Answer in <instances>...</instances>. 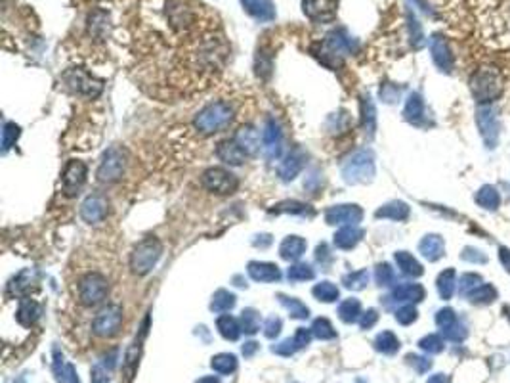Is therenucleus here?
Returning <instances> with one entry per match:
<instances>
[{"label": "nucleus", "mask_w": 510, "mask_h": 383, "mask_svg": "<svg viewBox=\"0 0 510 383\" xmlns=\"http://www.w3.org/2000/svg\"><path fill=\"white\" fill-rule=\"evenodd\" d=\"M231 119H233V108H231L230 104H226V102H213V104L205 106L195 115L193 125H195L199 133L208 136V134L220 133L222 129H226L231 123Z\"/></svg>", "instance_id": "obj_1"}, {"label": "nucleus", "mask_w": 510, "mask_h": 383, "mask_svg": "<svg viewBox=\"0 0 510 383\" xmlns=\"http://www.w3.org/2000/svg\"><path fill=\"white\" fill-rule=\"evenodd\" d=\"M163 255V245L157 238H146L141 240L130 255V268L134 274L146 276L149 274L153 267L159 263Z\"/></svg>", "instance_id": "obj_2"}, {"label": "nucleus", "mask_w": 510, "mask_h": 383, "mask_svg": "<svg viewBox=\"0 0 510 383\" xmlns=\"http://www.w3.org/2000/svg\"><path fill=\"white\" fill-rule=\"evenodd\" d=\"M373 175H375V163H373L371 151H355L342 165V176L348 184L369 183Z\"/></svg>", "instance_id": "obj_3"}, {"label": "nucleus", "mask_w": 510, "mask_h": 383, "mask_svg": "<svg viewBox=\"0 0 510 383\" xmlns=\"http://www.w3.org/2000/svg\"><path fill=\"white\" fill-rule=\"evenodd\" d=\"M126 163H128V153L123 148H109L104 153V158L99 161L98 167V180L104 184H113L121 180L126 171Z\"/></svg>", "instance_id": "obj_4"}, {"label": "nucleus", "mask_w": 510, "mask_h": 383, "mask_svg": "<svg viewBox=\"0 0 510 383\" xmlns=\"http://www.w3.org/2000/svg\"><path fill=\"white\" fill-rule=\"evenodd\" d=\"M355 48H357V42H355L354 37H350L346 29H335L325 37V41L321 42L320 54H323L325 64H327V58H333L338 64L342 56L352 54V52H355Z\"/></svg>", "instance_id": "obj_5"}, {"label": "nucleus", "mask_w": 510, "mask_h": 383, "mask_svg": "<svg viewBox=\"0 0 510 383\" xmlns=\"http://www.w3.org/2000/svg\"><path fill=\"white\" fill-rule=\"evenodd\" d=\"M107 293H109L107 278L98 274V272L86 274L79 283V297H81V303L86 307H96L99 303H104Z\"/></svg>", "instance_id": "obj_6"}, {"label": "nucleus", "mask_w": 510, "mask_h": 383, "mask_svg": "<svg viewBox=\"0 0 510 383\" xmlns=\"http://www.w3.org/2000/svg\"><path fill=\"white\" fill-rule=\"evenodd\" d=\"M66 84L77 94L86 96V98H96L104 91V81H99L94 75H90L88 71H84L81 67H75L69 69L66 75H63Z\"/></svg>", "instance_id": "obj_7"}, {"label": "nucleus", "mask_w": 510, "mask_h": 383, "mask_svg": "<svg viewBox=\"0 0 510 383\" xmlns=\"http://www.w3.org/2000/svg\"><path fill=\"white\" fill-rule=\"evenodd\" d=\"M201 183H203L206 190L213 192V194H218V196L233 194L239 186L237 176L230 173L228 169H222V167H210V169H206L205 173H203Z\"/></svg>", "instance_id": "obj_8"}, {"label": "nucleus", "mask_w": 510, "mask_h": 383, "mask_svg": "<svg viewBox=\"0 0 510 383\" xmlns=\"http://www.w3.org/2000/svg\"><path fill=\"white\" fill-rule=\"evenodd\" d=\"M123 326V308L119 305H107L99 310L94 322H92V330L99 337H113L119 333Z\"/></svg>", "instance_id": "obj_9"}, {"label": "nucleus", "mask_w": 510, "mask_h": 383, "mask_svg": "<svg viewBox=\"0 0 510 383\" xmlns=\"http://www.w3.org/2000/svg\"><path fill=\"white\" fill-rule=\"evenodd\" d=\"M86 173H88V169L84 165L83 161H79V159H71L69 163L66 165L63 169V176H61V183H63V192H66V196H77L81 188L84 186L86 183Z\"/></svg>", "instance_id": "obj_10"}, {"label": "nucleus", "mask_w": 510, "mask_h": 383, "mask_svg": "<svg viewBox=\"0 0 510 383\" xmlns=\"http://www.w3.org/2000/svg\"><path fill=\"white\" fill-rule=\"evenodd\" d=\"M337 0H302L304 14L315 24H331L337 17Z\"/></svg>", "instance_id": "obj_11"}, {"label": "nucleus", "mask_w": 510, "mask_h": 383, "mask_svg": "<svg viewBox=\"0 0 510 383\" xmlns=\"http://www.w3.org/2000/svg\"><path fill=\"white\" fill-rule=\"evenodd\" d=\"M262 148L268 159H277L283 150V133H281L279 123L273 117H270L264 125Z\"/></svg>", "instance_id": "obj_12"}, {"label": "nucleus", "mask_w": 510, "mask_h": 383, "mask_svg": "<svg viewBox=\"0 0 510 383\" xmlns=\"http://www.w3.org/2000/svg\"><path fill=\"white\" fill-rule=\"evenodd\" d=\"M363 217V211L357 205H335L325 211L327 225H357Z\"/></svg>", "instance_id": "obj_13"}, {"label": "nucleus", "mask_w": 510, "mask_h": 383, "mask_svg": "<svg viewBox=\"0 0 510 383\" xmlns=\"http://www.w3.org/2000/svg\"><path fill=\"white\" fill-rule=\"evenodd\" d=\"M81 217L88 225H98L107 217V200L101 194L88 196L81 205Z\"/></svg>", "instance_id": "obj_14"}, {"label": "nucleus", "mask_w": 510, "mask_h": 383, "mask_svg": "<svg viewBox=\"0 0 510 383\" xmlns=\"http://www.w3.org/2000/svg\"><path fill=\"white\" fill-rule=\"evenodd\" d=\"M306 165V153L300 148H295V150H291L285 156V159L281 161L279 165V176L281 180H285V183H291V180H295L298 175H300V171L304 169Z\"/></svg>", "instance_id": "obj_15"}, {"label": "nucleus", "mask_w": 510, "mask_h": 383, "mask_svg": "<svg viewBox=\"0 0 510 383\" xmlns=\"http://www.w3.org/2000/svg\"><path fill=\"white\" fill-rule=\"evenodd\" d=\"M312 328L308 330V328H298L297 333L293 335V337H288L285 342H281L279 345H273L272 351L273 353H277V355H283V357H291V355H295L297 351L304 349L306 345H310L312 342Z\"/></svg>", "instance_id": "obj_16"}, {"label": "nucleus", "mask_w": 510, "mask_h": 383, "mask_svg": "<svg viewBox=\"0 0 510 383\" xmlns=\"http://www.w3.org/2000/svg\"><path fill=\"white\" fill-rule=\"evenodd\" d=\"M243 10L256 21H273L275 19V4L272 0H239Z\"/></svg>", "instance_id": "obj_17"}, {"label": "nucleus", "mask_w": 510, "mask_h": 383, "mask_svg": "<svg viewBox=\"0 0 510 383\" xmlns=\"http://www.w3.org/2000/svg\"><path fill=\"white\" fill-rule=\"evenodd\" d=\"M216 156L220 161H224L226 165L239 167L247 161V151L243 150L235 140H224L218 144L216 148Z\"/></svg>", "instance_id": "obj_18"}, {"label": "nucleus", "mask_w": 510, "mask_h": 383, "mask_svg": "<svg viewBox=\"0 0 510 383\" xmlns=\"http://www.w3.org/2000/svg\"><path fill=\"white\" fill-rule=\"evenodd\" d=\"M248 276L255 280V282H279L281 280V270L277 265L273 263H262V261H253L248 263L247 267Z\"/></svg>", "instance_id": "obj_19"}, {"label": "nucleus", "mask_w": 510, "mask_h": 383, "mask_svg": "<svg viewBox=\"0 0 510 383\" xmlns=\"http://www.w3.org/2000/svg\"><path fill=\"white\" fill-rule=\"evenodd\" d=\"M148 328H149V317H146L144 320V326L140 328V333L136 335V339L134 343L130 345V349L126 353V358H124V368H126V375L132 377L134 374V368L138 364V358H140V353H141V345H144V339H146V335H148Z\"/></svg>", "instance_id": "obj_20"}, {"label": "nucleus", "mask_w": 510, "mask_h": 383, "mask_svg": "<svg viewBox=\"0 0 510 383\" xmlns=\"http://www.w3.org/2000/svg\"><path fill=\"white\" fill-rule=\"evenodd\" d=\"M306 247H308V243H306L304 238H300V236H287L279 245V255L285 261H298L306 253Z\"/></svg>", "instance_id": "obj_21"}, {"label": "nucleus", "mask_w": 510, "mask_h": 383, "mask_svg": "<svg viewBox=\"0 0 510 383\" xmlns=\"http://www.w3.org/2000/svg\"><path fill=\"white\" fill-rule=\"evenodd\" d=\"M235 142L247 151V156H255L256 151L260 150V134L255 127H241L235 134Z\"/></svg>", "instance_id": "obj_22"}, {"label": "nucleus", "mask_w": 510, "mask_h": 383, "mask_svg": "<svg viewBox=\"0 0 510 383\" xmlns=\"http://www.w3.org/2000/svg\"><path fill=\"white\" fill-rule=\"evenodd\" d=\"M363 238V230L357 228L355 225H348L344 228H340L337 234H335V245L338 250H352L357 245V242Z\"/></svg>", "instance_id": "obj_23"}, {"label": "nucleus", "mask_w": 510, "mask_h": 383, "mask_svg": "<svg viewBox=\"0 0 510 383\" xmlns=\"http://www.w3.org/2000/svg\"><path fill=\"white\" fill-rule=\"evenodd\" d=\"M41 317V307H39V303H35L31 299H23L19 303V308H17V322L25 328H29V326H33L37 320Z\"/></svg>", "instance_id": "obj_24"}, {"label": "nucleus", "mask_w": 510, "mask_h": 383, "mask_svg": "<svg viewBox=\"0 0 510 383\" xmlns=\"http://www.w3.org/2000/svg\"><path fill=\"white\" fill-rule=\"evenodd\" d=\"M270 213H275V215H283V213H291V215H308L312 217L313 209L308 205V203H302V201L297 200H287L281 201L277 205H273L270 209Z\"/></svg>", "instance_id": "obj_25"}, {"label": "nucleus", "mask_w": 510, "mask_h": 383, "mask_svg": "<svg viewBox=\"0 0 510 383\" xmlns=\"http://www.w3.org/2000/svg\"><path fill=\"white\" fill-rule=\"evenodd\" d=\"M216 328H218V332L222 335L224 339H228V342H235L239 339V335H241V326L235 318L231 317V315H222V317L216 320Z\"/></svg>", "instance_id": "obj_26"}, {"label": "nucleus", "mask_w": 510, "mask_h": 383, "mask_svg": "<svg viewBox=\"0 0 510 383\" xmlns=\"http://www.w3.org/2000/svg\"><path fill=\"white\" fill-rule=\"evenodd\" d=\"M54 372L58 375L59 383H79L75 368L63 362V355H59V351H54Z\"/></svg>", "instance_id": "obj_27"}, {"label": "nucleus", "mask_w": 510, "mask_h": 383, "mask_svg": "<svg viewBox=\"0 0 510 383\" xmlns=\"http://www.w3.org/2000/svg\"><path fill=\"white\" fill-rule=\"evenodd\" d=\"M107 29H109V16L104 10H96L94 14H90V17H88V31H90L92 37L104 39Z\"/></svg>", "instance_id": "obj_28"}, {"label": "nucleus", "mask_w": 510, "mask_h": 383, "mask_svg": "<svg viewBox=\"0 0 510 383\" xmlns=\"http://www.w3.org/2000/svg\"><path fill=\"white\" fill-rule=\"evenodd\" d=\"M277 299L283 307L287 308L288 312H291V317L293 318H298V320H306V318L310 317V308L306 307L304 303L297 297H287V295H283L279 293L277 295Z\"/></svg>", "instance_id": "obj_29"}, {"label": "nucleus", "mask_w": 510, "mask_h": 383, "mask_svg": "<svg viewBox=\"0 0 510 383\" xmlns=\"http://www.w3.org/2000/svg\"><path fill=\"white\" fill-rule=\"evenodd\" d=\"M235 295L228 290H218V292L213 295V301H210V310L213 312H228L231 308L235 307Z\"/></svg>", "instance_id": "obj_30"}, {"label": "nucleus", "mask_w": 510, "mask_h": 383, "mask_svg": "<svg viewBox=\"0 0 510 383\" xmlns=\"http://www.w3.org/2000/svg\"><path fill=\"white\" fill-rule=\"evenodd\" d=\"M362 315V305L357 299H346L338 305V318L346 322V324H352Z\"/></svg>", "instance_id": "obj_31"}, {"label": "nucleus", "mask_w": 510, "mask_h": 383, "mask_svg": "<svg viewBox=\"0 0 510 383\" xmlns=\"http://www.w3.org/2000/svg\"><path fill=\"white\" fill-rule=\"evenodd\" d=\"M31 283H33V272L31 270H23L8 283V293H14L17 297H21L25 293L31 290Z\"/></svg>", "instance_id": "obj_32"}, {"label": "nucleus", "mask_w": 510, "mask_h": 383, "mask_svg": "<svg viewBox=\"0 0 510 383\" xmlns=\"http://www.w3.org/2000/svg\"><path fill=\"white\" fill-rule=\"evenodd\" d=\"M312 293L315 299L323 301V303H335V301L338 299V295H340L337 286H335L333 282H327V280H325V282L315 283V286H313Z\"/></svg>", "instance_id": "obj_33"}, {"label": "nucleus", "mask_w": 510, "mask_h": 383, "mask_svg": "<svg viewBox=\"0 0 510 383\" xmlns=\"http://www.w3.org/2000/svg\"><path fill=\"white\" fill-rule=\"evenodd\" d=\"M210 366L218 374H231L237 368V358H235V355H230V353H220V355H216L213 358Z\"/></svg>", "instance_id": "obj_34"}, {"label": "nucleus", "mask_w": 510, "mask_h": 383, "mask_svg": "<svg viewBox=\"0 0 510 383\" xmlns=\"http://www.w3.org/2000/svg\"><path fill=\"white\" fill-rule=\"evenodd\" d=\"M258 330H260V315L256 312L255 308H245L241 312V332L255 335Z\"/></svg>", "instance_id": "obj_35"}, {"label": "nucleus", "mask_w": 510, "mask_h": 383, "mask_svg": "<svg viewBox=\"0 0 510 383\" xmlns=\"http://www.w3.org/2000/svg\"><path fill=\"white\" fill-rule=\"evenodd\" d=\"M312 333L317 337V339H335L337 337V332H335V328L331 324L327 318H317V320H313L312 324Z\"/></svg>", "instance_id": "obj_36"}, {"label": "nucleus", "mask_w": 510, "mask_h": 383, "mask_svg": "<svg viewBox=\"0 0 510 383\" xmlns=\"http://www.w3.org/2000/svg\"><path fill=\"white\" fill-rule=\"evenodd\" d=\"M315 272L310 265L306 263H297L287 270V278L291 282H306V280H312Z\"/></svg>", "instance_id": "obj_37"}, {"label": "nucleus", "mask_w": 510, "mask_h": 383, "mask_svg": "<svg viewBox=\"0 0 510 383\" xmlns=\"http://www.w3.org/2000/svg\"><path fill=\"white\" fill-rule=\"evenodd\" d=\"M369 282V272L367 270H357V272H350L342 278V283H344L348 290H363Z\"/></svg>", "instance_id": "obj_38"}, {"label": "nucleus", "mask_w": 510, "mask_h": 383, "mask_svg": "<svg viewBox=\"0 0 510 383\" xmlns=\"http://www.w3.org/2000/svg\"><path fill=\"white\" fill-rule=\"evenodd\" d=\"M19 127L16 123H4L2 127V151L6 153V151L16 144V140L19 138Z\"/></svg>", "instance_id": "obj_39"}, {"label": "nucleus", "mask_w": 510, "mask_h": 383, "mask_svg": "<svg viewBox=\"0 0 510 383\" xmlns=\"http://www.w3.org/2000/svg\"><path fill=\"white\" fill-rule=\"evenodd\" d=\"M363 109V127H365V133L373 134L375 133V108H373V102L371 98H363L362 102Z\"/></svg>", "instance_id": "obj_40"}, {"label": "nucleus", "mask_w": 510, "mask_h": 383, "mask_svg": "<svg viewBox=\"0 0 510 383\" xmlns=\"http://www.w3.org/2000/svg\"><path fill=\"white\" fill-rule=\"evenodd\" d=\"M395 261H398V265L400 268L404 270L405 274H420V267L419 263L411 257V255H407V253H398L395 255Z\"/></svg>", "instance_id": "obj_41"}, {"label": "nucleus", "mask_w": 510, "mask_h": 383, "mask_svg": "<svg viewBox=\"0 0 510 383\" xmlns=\"http://www.w3.org/2000/svg\"><path fill=\"white\" fill-rule=\"evenodd\" d=\"M394 297L398 301H419L422 297V290L419 286H402L394 292Z\"/></svg>", "instance_id": "obj_42"}, {"label": "nucleus", "mask_w": 510, "mask_h": 383, "mask_svg": "<svg viewBox=\"0 0 510 383\" xmlns=\"http://www.w3.org/2000/svg\"><path fill=\"white\" fill-rule=\"evenodd\" d=\"M377 217H390V218H405L407 217V207L404 203H392L377 211Z\"/></svg>", "instance_id": "obj_43"}, {"label": "nucleus", "mask_w": 510, "mask_h": 383, "mask_svg": "<svg viewBox=\"0 0 510 383\" xmlns=\"http://www.w3.org/2000/svg\"><path fill=\"white\" fill-rule=\"evenodd\" d=\"M398 347H400V343H398V339L390 332L380 333L379 337H377V349L382 351V353H394Z\"/></svg>", "instance_id": "obj_44"}, {"label": "nucleus", "mask_w": 510, "mask_h": 383, "mask_svg": "<svg viewBox=\"0 0 510 383\" xmlns=\"http://www.w3.org/2000/svg\"><path fill=\"white\" fill-rule=\"evenodd\" d=\"M281 328H283L281 318L272 317V318H268V322H266V326H264V333H266V337L273 339V337H277V335H279Z\"/></svg>", "instance_id": "obj_45"}, {"label": "nucleus", "mask_w": 510, "mask_h": 383, "mask_svg": "<svg viewBox=\"0 0 510 383\" xmlns=\"http://www.w3.org/2000/svg\"><path fill=\"white\" fill-rule=\"evenodd\" d=\"M394 280V274H392V268L388 267V265H380L377 268V282L380 286H390V282Z\"/></svg>", "instance_id": "obj_46"}, {"label": "nucleus", "mask_w": 510, "mask_h": 383, "mask_svg": "<svg viewBox=\"0 0 510 383\" xmlns=\"http://www.w3.org/2000/svg\"><path fill=\"white\" fill-rule=\"evenodd\" d=\"M92 383H109V374L101 364L94 366V370H92Z\"/></svg>", "instance_id": "obj_47"}, {"label": "nucleus", "mask_w": 510, "mask_h": 383, "mask_svg": "<svg viewBox=\"0 0 510 383\" xmlns=\"http://www.w3.org/2000/svg\"><path fill=\"white\" fill-rule=\"evenodd\" d=\"M375 322H377V312H375V310H367V312L362 315V318H360V324H362L363 330L371 328Z\"/></svg>", "instance_id": "obj_48"}, {"label": "nucleus", "mask_w": 510, "mask_h": 383, "mask_svg": "<svg viewBox=\"0 0 510 383\" xmlns=\"http://www.w3.org/2000/svg\"><path fill=\"white\" fill-rule=\"evenodd\" d=\"M415 310L413 308H402L400 312H398V320L402 322V324H409V322H413L415 320Z\"/></svg>", "instance_id": "obj_49"}, {"label": "nucleus", "mask_w": 510, "mask_h": 383, "mask_svg": "<svg viewBox=\"0 0 510 383\" xmlns=\"http://www.w3.org/2000/svg\"><path fill=\"white\" fill-rule=\"evenodd\" d=\"M256 247H268L270 243H272V236L270 234H260V236H256L255 240H253Z\"/></svg>", "instance_id": "obj_50"}, {"label": "nucleus", "mask_w": 510, "mask_h": 383, "mask_svg": "<svg viewBox=\"0 0 510 383\" xmlns=\"http://www.w3.org/2000/svg\"><path fill=\"white\" fill-rule=\"evenodd\" d=\"M256 349H258V343L255 342L245 343V345H243V355H245V357H253L256 353Z\"/></svg>", "instance_id": "obj_51"}, {"label": "nucleus", "mask_w": 510, "mask_h": 383, "mask_svg": "<svg viewBox=\"0 0 510 383\" xmlns=\"http://www.w3.org/2000/svg\"><path fill=\"white\" fill-rule=\"evenodd\" d=\"M197 383H220V382H218V377H214V375H206V377H201Z\"/></svg>", "instance_id": "obj_52"}]
</instances>
